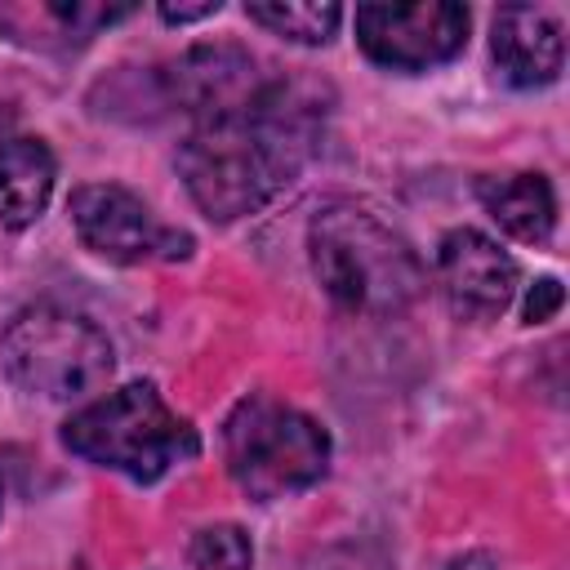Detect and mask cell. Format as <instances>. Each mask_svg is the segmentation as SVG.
<instances>
[{
  "label": "cell",
  "mask_w": 570,
  "mask_h": 570,
  "mask_svg": "<svg viewBox=\"0 0 570 570\" xmlns=\"http://www.w3.org/2000/svg\"><path fill=\"white\" fill-rule=\"evenodd\" d=\"M321 116L325 107L312 85L267 80L249 111L196 125L178 147V169L191 200L214 223L263 209L307 165Z\"/></svg>",
  "instance_id": "6da1fadb"
},
{
  "label": "cell",
  "mask_w": 570,
  "mask_h": 570,
  "mask_svg": "<svg viewBox=\"0 0 570 570\" xmlns=\"http://www.w3.org/2000/svg\"><path fill=\"white\" fill-rule=\"evenodd\" d=\"M312 272L347 312L392 316L423 289V263L401 232L356 200H330L307 227Z\"/></svg>",
  "instance_id": "7a4b0ae2"
},
{
  "label": "cell",
  "mask_w": 570,
  "mask_h": 570,
  "mask_svg": "<svg viewBox=\"0 0 570 570\" xmlns=\"http://www.w3.org/2000/svg\"><path fill=\"white\" fill-rule=\"evenodd\" d=\"M62 441L71 454L111 468L138 485L160 481L174 463L200 450L196 428L178 419L151 383H125L102 401L76 410L62 428Z\"/></svg>",
  "instance_id": "3957f363"
},
{
  "label": "cell",
  "mask_w": 570,
  "mask_h": 570,
  "mask_svg": "<svg viewBox=\"0 0 570 570\" xmlns=\"http://www.w3.org/2000/svg\"><path fill=\"white\" fill-rule=\"evenodd\" d=\"M223 454L232 481L258 499H285L294 490H307L330 468V436L316 419L272 401V396H245L223 428Z\"/></svg>",
  "instance_id": "277c9868"
},
{
  "label": "cell",
  "mask_w": 570,
  "mask_h": 570,
  "mask_svg": "<svg viewBox=\"0 0 570 570\" xmlns=\"http://www.w3.org/2000/svg\"><path fill=\"white\" fill-rule=\"evenodd\" d=\"M0 361L4 374L45 401H71L107 383L116 356L107 334L67 307H22L9 330L0 334Z\"/></svg>",
  "instance_id": "5b68a950"
},
{
  "label": "cell",
  "mask_w": 570,
  "mask_h": 570,
  "mask_svg": "<svg viewBox=\"0 0 570 570\" xmlns=\"http://www.w3.org/2000/svg\"><path fill=\"white\" fill-rule=\"evenodd\" d=\"M67 214L76 223V236L107 263H151V258H187L191 236L160 227L142 196H134L120 183H85L71 191Z\"/></svg>",
  "instance_id": "8992f818"
},
{
  "label": "cell",
  "mask_w": 570,
  "mask_h": 570,
  "mask_svg": "<svg viewBox=\"0 0 570 570\" xmlns=\"http://www.w3.org/2000/svg\"><path fill=\"white\" fill-rule=\"evenodd\" d=\"M356 40L370 62L387 71H428L450 62L468 40V9L450 0L428 4H361Z\"/></svg>",
  "instance_id": "52a82bcc"
},
{
  "label": "cell",
  "mask_w": 570,
  "mask_h": 570,
  "mask_svg": "<svg viewBox=\"0 0 570 570\" xmlns=\"http://www.w3.org/2000/svg\"><path fill=\"white\" fill-rule=\"evenodd\" d=\"M263 85L267 80L254 71V58L236 45H196L160 71L165 102L187 111L196 125L249 111Z\"/></svg>",
  "instance_id": "ba28073f"
},
{
  "label": "cell",
  "mask_w": 570,
  "mask_h": 570,
  "mask_svg": "<svg viewBox=\"0 0 570 570\" xmlns=\"http://www.w3.org/2000/svg\"><path fill=\"white\" fill-rule=\"evenodd\" d=\"M436 272H441V289L459 316H499L517 294L512 254L472 227L445 232V240L436 249Z\"/></svg>",
  "instance_id": "9c48e42d"
},
{
  "label": "cell",
  "mask_w": 570,
  "mask_h": 570,
  "mask_svg": "<svg viewBox=\"0 0 570 570\" xmlns=\"http://www.w3.org/2000/svg\"><path fill=\"white\" fill-rule=\"evenodd\" d=\"M490 53L508 85L534 89L561 76L566 36H561V22L539 4H503L490 27Z\"/></svg>",
  "instance_id": "30bf717a"
},
{
  "label": "cell",
  "mask_w": 570,
  "mask_h": 570,
  "mask_svg": "<svg viewBox=\"0 0 570 570\" xmlns=\"http://www.w3.org/2000/svg\"><path fill=\"white\" fill-rule=\"evenodd\" d=\"M53 191V156L40 138L0 142V223L22 232L31 227Z\"/></svg>",
  "instance_id": "8fae6325"
},
{
  "label": "cell",
  "mask_w": 570,
  "mask_h": 570,
  "mask_svg": "<svg viewBox=\"0 0 570 570\" xmlns=\"http://www.w3.org/2000/svg\"><path fill=\"white\" fill-rule=\"evenodd\" d=\"M481 205L490 209V218L517 236V240H548L557 227V196L552 183L543 174H508V178H481L476 183Z\"/></svg>",
  "instance_id": "7c38bea8"
},
{
  "label": "cell",
  "mask_w": 570,
  "mask_h": 570,
  "mask_svg": "<svg viewBox=\"0 0 570 570\" xmlns=\"http://www.w3.org/2000/svg\"><path fill=\"white\" fill-rule=\"evenodd\" d=\"M249 22L267 27L272 36H285L294 45H325L338 31L343 9L338 4H316V0H254L245 4Z\"/></svg>",
  "instance_id": "4fadbf2b"
},
{
  "label": "cell",
  "mask_w": 570,
  "mask_h": 570,
  "mask_svg": "<svg viewBox=\"0 0 570 570\" xmlns=\"http://www.w3.org/2000/svg\"><path fill=\"white\" fill-rule=\"evenodd\" d=\"M187 561L196 570H249L254 561V543L240 525H205L191 548H187Z\"/></svg>",
  "instance_id": "5bb4252c"
},
{
  "label": "cell",
  "mask_w": 570,
  "mask_h": 570,
  "mask_svg": "<svg viewBox=\"0 0 570 570\" xmlns=\"http://www.w3.org/2000/svg\"><path fill=\"white\" fill-rule=\"evenodd\" d=\"M45 13L58 18L67 36L85 40V36H94L98 27H111V22L129 18L134 4H62V0H53V4H45Z\"/></svg>",
  "instance_id": "9a60e30c"
},
{
  "label": "cell",
  "mask_w": 570,
  "mask_h": 570,
  "mask_svg": "<svg viewBox=\"0 0 570 570\" xmlns=\"http://www.w3.org/2000/svg\"><path fill=\"white\" fill-rule=\"evenodd\" d=\"M561 281L557 276H539L534 285H530V294H525V321L530 325H539V321H548L557 307H561Z\"/></svg>",
  "instance_id": "2e32d148"
},
{
  "label": "cell",
  "mask_w": 570,
  "mask_h": 570,
  "mask_svg": "<svg viewBox=\"0 0 570 570\" xmlns=\"http://www.w3.org/2000/svg\"><path fill=\"white\" fill-rule=\"evenodd\" d=\"M223 4L218 0H200V4H160V18L165 22H196V18H209V13H218Z\"/></svg>",
  "instance_id": "e0dca14e"
},
{
  "label": "cell",
  "mask_w": 570,
  "mask_h": 570,
  "mask_svg": "<svg viewBox=\"0 0 570 570\" xmlns=\"http://www.w3.org/2000/svg\"><path fill=\"white\" fill-rule=\"evenodd\" d=\"M450 570H485V557H468V561H454Z\"/></svg>",
  "instance_id": "ac0fdd59"
}]
</instances>
